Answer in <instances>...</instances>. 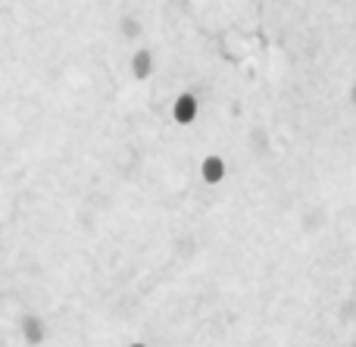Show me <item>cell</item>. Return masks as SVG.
Returning a JSON list of instances; mask_svg holds the SVG:
<instances>
[{
    "instance_id": "cell-6",
    "label": "cell",
    "mask_w": 356,
    "mask_h": 347,
    "mask_svg": "<svg viewBox=\"0 0 356 347\" xmlns=\"http://www.w3.org/2000/svg\"><path fill=\"white\" fill-rule=\"evenodd\" d=\"M125 347H154V344H150V341H141V338H131V341L125 344Z\"/></svg>"
},
{
    "instance_id": "cell-3",
    "label": "cell",
    "mask_w": 356,
    "mask_h": 347,
    "mask_svg": "<svg viewBox=\"0 0 356 347\" xmlns=\"http://www.w3.org/2000/svg\"><path fill=\"white\" fill-rule=\"evenodd\" d=\"M131 75H135L138 81L154 75V54H150V50H135V54H131Z\"/></svg>"
},
{
    "instance_id": "cell-7",
    "label": "cell",
    "mask_w": 356,
    "mask_h": 347,
    "mask_svg": "<svg viewBox=\"0 0 356 347\" xmlns=\"http://www.w3.org/2000/svg\"><path fill=\"white\" fill-rule=\"evenodd\" d=\"M350 104H353V106H356V85H353V88H350Z\"/></svg>"
},
{
    "instance_id": "cell-2",
    "label": "cell",
    "mask_w": 356,
    "mask_h": 347,
    "mask_svg": "<svg viewBox=\"0 0 356 347\" xmlns=\"http://www.w3.org/2000/svg\"><path fill=\"white\" fill-rule=\"evenodd\" d=\"M172 119H175L178 125H191L197 119V97L191 91H184V94H178V97H175Z\"/></svg>"
},
{
    "instance_id": "cell-1",
    "label": "cell",
    "mask_w": 356,
    "mask_h": 347,
    "mask_svg": "<svg viewBox=\"0 0 356 347\" xmlns=\"http://www.w3.org/2000/svg\"><path fill=\"white\" fill-rule=\"evenodd\" d=\"M16 332H19V341H22L25 347H44L50 341V323L35 310L19 313Z\"/></svg>"
},
{
    "instance_id": "cell-4",
    "label": "cell",
    "mask_w": 356,
    "mask_h": 347,
    "mask_svg": "<svg viewBox=\"0 0 356 347\" xmlns=\"http://www.w3.org/2000/svg\"><path fill=\"white\" fill-rule=\"evenodd\" d=\"M200 172H203V181H207V185H219L222 179H225V160H222V156H207V160H203V166H200Z\"/></svg>"
},
{
    "instance_id": "cell-5",
    "label": "cell",
    "mask_w": 356,
    "mask_h": 347,
    "mask_svg": "<svg viewBox=\"0 0 356 347\" xmlns=\"http://www.w3.org/2000/svg\"><path fill=\"white\" fill-rule=\"evenodd\" d=\"M119 31H122V35L129 38V41H131V38H138V35H141V19H135V16H122V19H119Z\"/></svg>"
}]
</instances>
